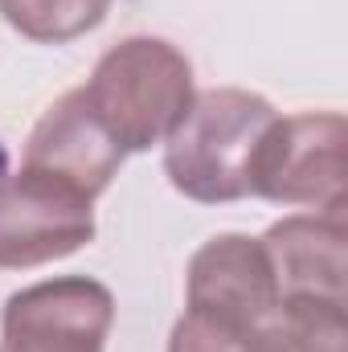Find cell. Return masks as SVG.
<instances>
[{"mask_svg":"<svg viewBox=\"0 0 348 352\" xmlns=\"http://www.w3.org/2000/svg\"><path fill=\"white\" fill-rule=\"evenodd\" d=\"M94 242V201L62 180L17 168L0 180V270H33Z\"/></svg>","mask_w":348,"mask_h":352,"instance_id":"5b68a950","label":"cell"},{"mask_svg":"<svg viewBox=\"0 0 348 352\" xmlns=\"http://www.w3.org/2000/svg\"><path fill=\"white\" fill-rule=\"evenodd\" d=\"M279 278L262 238L250 234H217L209 238L184 274V311L234 320V324H262L279 307Z\"/></svg>","mask_w":348,"mask_h":352,"instance_id":"8992f818","label":"cell"},{"mask_svg":"<svg viewBox=\"0 0 348 352\" xmlns=\"http://www.w3.org/2000/svg\"><path fill=\"white\" fill-rule=\"evenodd\" d=\"M115 324V295L87 274L21 287L0 311V352H102Z\"/></svg>","mask_w":348,"mask_h":352,"instance_id":"277c9868","label":"cell"},{"mask_svg":"<svg viewBox=\"0 0 348 352\" xmlns=\"http://www.w3.org/2000/svg\"><path fill=\"white\" fill-rule=\"evenodd\" d=\"M259 352H348V303L279 299L259 324Z\"/></svg>","mask_w":348,"mask_h":352,"instance_id":"9c48e42d","label":"cell"},{"mask_svg":"<svg viewBox=\"0 0 348 352\" xmlns=\"http://www.w3.org/2000/svg\"><path fill=\"white\" fill-rule=\"evenodd\" d=\"M119 164H123V152L102 131V123L90 115L83 87L66 90L37 119V127L25 140V156H21V168L62 180L90 201H98L111 188V180L119 176Z\"/></svg>","mask_w":348,"mask_h":352,"instance_id":"52a82bcc","label":"cell"},{"mask_svg":"<svg viewBox=\"0 0 348 352\" xmlns=\"http://www.w3.org/2000/svg\"><path fill=\"white\" fill-rule=\"evenodd\" d=\"M283 299L348 303L345 213H291L262 234Z\"/></svg>","mask_w":348,"mask_h":352,"instance_id":"ba28073f","label":"cell"},{"mask_svg":"<svg viewBox=\"0 0 348 352\" xmlns=\"http://www.w3.org/2000/svg\"><path fill=\"white\" fill-rule=\"evenodd\" d=\"M345 140L348 123L340 111L279 115L254 160L250 197L307 213H345Z\"/></svg>","mask_w":348,"mask_h":352,"instance_id":"3957f363","label":"cell"},{"mask_svg":"<svg viewBox=\"0 0 348 352\" xmlns=\"http://www.w3.org/2000/svg\"><path fill=\"white\" fill-rule=\"evenodd\" d=\"M193 66L164 37H123L90 70L83 98L123 156L152 152L193 107Z\"/></svg>","mask_w":348,"mask_h":352,"instance_id":"7a4b0ae2","label":"cell"},{"mask_svg":"<svg viewBox=\"0 0 348 352\" xmlns=\"http://www.w3.org/2000/svg\"><path fill=\"white\" fill-rule=\"evenodd\" d=\"M111 12V0H0V16L25 41L66 45L98 29Z\"/></svg>","mask_w":348,"mask_h":352,"instance_id":"30bf717a","label":"cell"},{"mask_svg":"<svg viewBox=\"0 0 348 352\" xmlns=\"http://www.w3.org/2000/svg\"><path fill=\"white\" fill-rule=\"evenodd\" d=\"M254 336H259V324L250 328V324L184 311L173 324L168 352H259L254 349Z\"/></svg>","mask_w":348,"mask_h":352,"instance_id":"8fae6325","label":"cell"},{"mask_svg":"<svg viewBox=\"0 0 348 352\" xmlns=\"http://www.w3.org/2000/svg\"><path fill=\"white\" fill-rule=\"evenodd\" d=\"M279 111L242 87L197 90L193 107L164 140V176L197 205H230L250 197V176Z\"/></svg>","mask_w":348,"mask_h":352,"instance_id":"6da1fadb","label":"cell"}]
</instances>
